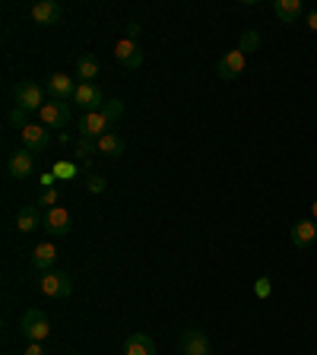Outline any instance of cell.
Instances as JSON below:
<instances>
[{"label":"cell","instance_id":"obj_10","mask_svg":"<svg viewBox=\"0 0 317 355\" xmlns=\"http://www.w3.org/2000/svg\"><path fill=\"white\" fill-rule=\"evenodd\" d=\"M70 225H74V219H70V209H64V207L44 209V225H42V229L48 232L51 238L67 235V232H70Z\"/></svg>","mask_w":317,"mask_h":355},{"label":"cell","instance_id":"obj_2","mask_svg":"<svg viewBox=\"0 0 317 355\" xmlns=\"http://www.w3.org/2000/svg\"><path fill=\"white\" fill-rule=\"evenodd\" d=\"M38 288L48 298H70L74 295V276L64 273V270H48V273H42Z\"/></svg>","mask_w":317,"mask_h":355},{"label":"cell","instance_id":"obj_11","mask_svg":"<svg viewBox=\"0 0 317 355\" xmlns=\"http://www.w3.org/2000/svg\"><path fill=\"white\" fill-rule=\"evenodd\" d=\"M19 140H22V149L44 153V149L51 146V133L44 130V124H29L26 130H19Z\"/></svg>","mask_w":317,"mask_h":355},{"label":"cell","instance_id":"obj_16","mask_svg":"<svg viewBox=\"0 0 317 355\" xmlns=\"http://www.w3.org/2000/svg\"><path fill=\"white\" fill-rule=\"evenodd\" d=\"M273 13H276V19H280V22H286V26H295V22L302 19L308 10H305L302 0H276V3H273Z\"/></svg>","mask_w":317,"mask_h":355},{"label":"cell","instance_id":"obj_18","mask_svg":"<svg viewBox=\"0 0 317 355\" xmlns=\"http://www.w3.org/2000/svg\"><path fill=\"white\" fill-rule=\"evenodd\" d=\"M54 263H58V248H54L51 241H42L35 248V254H32V266L42 270V273H48V270H54Z\"/></svg>","mask_w":317,"mask_h":355},{"label":"cell","instance_id":"obj_9","mask_svg":"<svg viewBox=\"0 0 317 355\" xmlns=\"http://www.w3.org/2000/svg\"><path fill=\"white\" fill-rule=\"evenodd\" d=\"M181 355H209V336L200 327L181 330Z\"/></svg>","mask_w":317,"mask_h":355},{"label":"cell","instance_id":"obj_29","mask_svg":"<svg viewBox=\"0 0 317 355\" xmlns=\"http://www.w3.org/2000/svg\"><path fill=\"white\" fill-rule=\"evenodd\" d=\"M92 153H98L96 140H83V137H80V143H76V155H80V159H86V155H92Z\"/></svg>","mask_w":317,"mask_h":355},{"label":"cell","instance_id":"obj_6","mask_svg":"<svg viewBox=\"0 0 317 355\" xmlns=\"http://www.w3.org/2000/svg\"><path fill=\"white\" fill-rule=\"evenodd\" d=\"M111 121L105 118V111H92L86 118H80V137L83 140H102L105 133H111Z\"/></svg>","mask_w":317,"mask_h":355},{"label":"cell","instance_id":"obj_14","mask_svg":"<svg viewBox=\"0 0 317 355\" xmlns=\"http://www.w3.org/2000/svg\"><path fill=\"white\" fill-rule=\"evenodd\" d=\"M114 58H118L121 64L127 67V70H140V67H143V51H140V44L130 42V38H121V42L114 44Z\"/></svg>","mask_w":317,"mask_h":355},{"label":"cell","instance_id":"obj_15","mask_svg":"<svg viewBox=\"0 0 317 355\" xmlns=\"http://www.w3.org/2000/svg\"><path fill=\"white\" fill-rule=\"evenodd\" d=\"M44 225V213L38 209V203H29V207H22L19 213H16V229L22 232V235H29V232L42 229Z\"/></svg>","mask_w":317,"mask_h":355},{"label":"cell","instance_id":"obj_12","mask_svg":"<svg viewBox=\"0 0 317 355\" xmlns=\"http://www.w3.org/2000/svg\"><path fill=\"white\" fill-rule=\"evenodd\" d=\"M29 16L38 26H54V22L64 19V7H60L58 0H38V3H32Z\"/></svg>","mask_w":317,"mask_h":355},{"label":"cell","instance_id":"obj_8","mask_svg":"<svg viewBox=\"0 0 317 355\" xmlns=\"http://www.w3.org/2000/svg\"><path fill=\"white\" fill-rule=\"evenodd\" d=\"M76 86H80V83H74L67 73H51L48 83H44V92H48L54 102H70V98L76 96Z\"/></svg>","mask_w":317,"mask_h":355},{"label":"cell","instance_id":"obj_31","mask_svg":"<svg viewBox=\"0 0 317 355\" xmlns=\"http://www.w3.org/2000/svg\"><path fill=\"white\" fill-rule=\"evenodd\" d=\"M124 38H130V42H137V38H140V26H137V22H127V32H124Z\"/></svg>","mask_w":317,"mask_h":355},{"label":"cell","instance_id":"obj_5","mask_svg":"<svg viewBox=\"0 0 317 355\" xmlns=\"http://www.w3.org/2000/svg\"><path fill=\"white\" fill-rule=\"evenodd\" d=\"M105 102H108V98L102 96V89H98V86H92V83H80V86H76L74 105H76V108H83L86 114H92V111H102Z\"/></svg>","mask_w":317,"mask_h":355},{"label":"cell","instance_id":"obj_24","mask_svg":"<svg viewBox=\"0 0 317 355\" xmlns=\"http://www.w3.org/2000/svg\"><path fill=\"white\" fill-rule=\"evenodd\" d=\"M257 44H260V35H257V32H244L241 42H238V51L251 54V51H257Z\"/></svg>","mask_w":317,"mask_h":355},{"label":"cell","instance_id":"obj_22","mask_svg":"<svg viewBox=\"0 0 317 355\" xmlns=\"http://www.w3.org/2000/svg\"><path fill=\"white\" fill-rule=\"evenodd\" d=\"M102 111H105V118H108L111 124H118V121L124 118V102H121V98H108V102L102 105Z\"/></svg>","mask_w":317,"mask_h":355},{"label":"cell","instance_id":"obj_23","mask_svg":"<svg viewBox=\"0 0 317 355\" xmlns=\"http://www.w3.org/2000/svg\"><path fill=\"white\" fill-rule=\"evenodd\" d=\"M35 203H38V209H42V213H44V209H54V207H58V187H42V193H38Z\"/></svg>","mask_w":317,"mask_h":355},{"label":"cell","instance_id":"obj_28","mask_svg":"<svg viewBox=\"0 0 317 355\" xmlns=\"http://www.w3.org/2000/svg\"><path fill=\"white\" fill-rule=\"evenodd\" d=\"M270 292H273V282H270V276H260V279L254 282V295H257V298H266Z\"/></svg>","mask_w":317,"mask_h":355},{"label":"cell","instance_id":"obj_4","mask_svg":"<svg viewBox=\"0 0 317 355\" xmlns=\"http://www.w3.org/2000/svg\"><path fill=\"white\" fill-rule=\"evenodd\" d=\"M244 67H248V54L238 51V48H232V51H225L219 58V64H216V73L222 76V80H238V76L244 73Z\"/></svg>","mask_w":317,"mask_h":355},{"label":"cell","instance_id":"obj_30","mask_svg":"<svg viewBox=\"0 0 317 355\" xmlns=\"http://www.w3.org/2000/svg\"><path fill=\"white\" fill-rule=\"evenodd\" d=\"M305 26H308L311 32H317V7H314V10H308V13H305Z\"/></svg>","mask_w":317,"mask_h":355},{"label":"cell","instance_id":"obj_13","mask_svg":"<svg viewBox=\"0 0 317 355\" xmlns=\"http://www.w3.org/2000/svg\"><path fill=\"white\" fill-rule=\"evenodd\" d=\"M70 118H74L70 102H44V108H42V124L44 127H67Z\"/></svg>","mask_w":317,"mask_h":355},{"label":"cell","instance_id":"obj_19","mask_svg":"<svg viewBox=\"0 0 317 355\" xmlns=\"http://www.w3.org/2000/svg\"><path fill=\"white\" fill-rule=\"evenodd\" d=\"M98 70H102V60L96 54H80L76 58V80L80 83H92L98 76Z\"/></svg>","mask_w":317,"mask_h":355},{"label":"cell","instance_id":"obj_7","mask_svg":"<svg viewBox=\"0 0 317 355\" xmlns=\"http://www.w3.org/2000/svg\"><path fill=\"white\" fill-rule=\"evenodd\" d=\"M32 171H35V153H29V149H16V153H10V159H7V175L10 178L26 181Z\"/></svg>","mask_w":317,"mask_h":355},{"label":"cell","instance_id":"obj_26","mask_svg":"<svg viewBox=\"0 0 317 355\" xmlns=\"http://www.w3.org/2000/svg\"><path fill=\"white\" fill-rule=\"evenodd\" d=\"M86 187L92 193H105V187H108V181H105L102 175H96V171H86Z\"/></svg>","mask_w":317,"mask_h":355},{"label":"cell","instance_id":"obj_32","mask_svg":"<svg viewBox=\"0 0 317 355\" xmlns=\"http://www.w3.org/2000/svg\"><path fill=\"white\" fill-rule=\"evenodd\" d=\"M26 355H44V343H29V346H26Z\"/></svg>","mask_w":317,"mask_h":355},{"label":"cell","instance_id":"obj_27","mask_svg":"<svg viewBox=\"0 0 317 355\" xmlns=\"http://www.w3.org/2000/svg\"><path fill=\"white\" fill-rule=\"evenodd\" d=\"M51 171H54V178H60V181H70V178H76V165L74 162H58Z\"/></svg>","mask_w":317,"mask_h":355},{"label":"cell","instance_id":"obj_25","mask_svg":"<svg viewBox=\"0 0 317 355\" xmlns=\"http://www.w3.org/2000/svg\"><path fill=\"white\" fill-rule=\"evenodd\" d=\"M29 114H32V111H26V108H19V105H16V108L10 111V124L19 127V130H26V127H29Z\"/></svg>","mask_w":317,"mask_h":355},{"label":"cell","instance_id":"obj_21","mask_svg":"<svg viewBox=\"0 0 317 355\" xmlns=\"http://www.w3.org/2000/svg\"><path fill=\"white\" fill-rule=\"evenodd\" d=\"M96 146H98V153L102 155H108V159H118L121 153H124V140H121V133H105L102 140H96Z\"/></svg>","mask_w":317,"mask_h":355},{"label":"cell","instance_id":"obj_33","mask_svg":"<svg viewBox=\"0 0 317 355\" xmlns=\"http://www.w3.org/2000/svg\"><path fill=\"white\" fill-rule=\"evenodd\" d=\"M311 219L317 222V200H314V207H311Z\"/></svg>","mask_w":317,"mask_h":355},{"label":"cell","instance_id":"obj_20","mask_svg":"<svg viewBox=\"0 0 317 355\" xmlns=\"http://www.w3.org/2000/svg\"><path fill=\"white\" fill-rule=\"evenodd\" d=\"M124 355H155V343L146 333H130L124 340Z\"/></svg>","mask_w":317,"mask_h":355},{"label":"cell","instance_id":"obj_3","mask_svg":"<svg viewBox=\"0 0 317 355\" xmlns=\"http://www.w3.org/2000/svg\"><path fill=\"white\" fill-rule=\"evenodd\" d=\"M44 89L38 86L35 80H22L16 83V105L26 111H42L44 108Z\"/></svg>","mask_w":317,"mask_h":355},{"label":"cell","instance_id":"obj_1","mask_svg":"<svg viewBox=\"0 0 317 355\" xmlns=\"http://www.w3.org/2000/svg\"><path fill=\"white\" fill-rule=\"evenodd\" d=\"M19 333H22V336H26L29 343H44V340H48L51 327H48V318H44V311H38V308L22 311V318H19Z\"/></svg>","mask_w":317,"mask_h":355},{"label":"cell","instance_id":"obj_17","mask_svg":"<svg viewBox=\"0 0 317 355\" xmlns=\"http://www.w3.org/2000/svg\"><path fill=\"white\" fill-rule=\"evenodd\" d=\"M317 241V222L314 219H298L292 225V244L295 248H311Z\"/></svg>","mask_w":317,"mask_h":355}]
</instances>
